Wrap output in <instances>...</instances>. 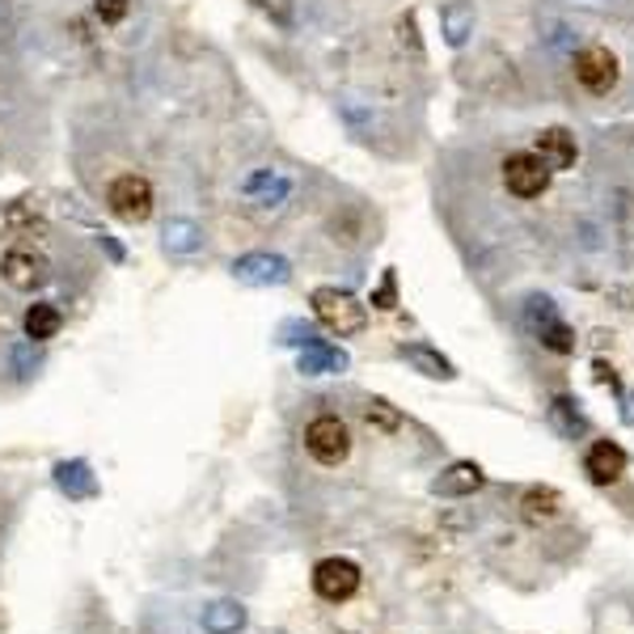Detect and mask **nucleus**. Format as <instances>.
Segmentation results:
<instances>
[{
  "instance_id": "dca6fc26",
  "label": "nucleus",
  "mask_w": 634,
  "mask_h": 634,
  "mask_svg": "<svg viewBox=\"0 0 634 634\" xmlns=\"http://www.w3.org/2000/svg\"><path fill=\"white\" fill-rule=\"evenodd\" d=\"M60 326H64V313L51 305V301H34L22 318V330L30 343H48V339L60 334Z\"/></svg>"
},
{
  "instance_id": "1a4fd4ad",
  "label": "nucleus",
  "mask_w": 634,
  "mask_h": 634,
  "mask_svg": "<svg viewBox=\"0 0 634 634\" xmlns=\"http://www.w3.org/2000/svg\"><path fill=\"white\" fill-rule=\"evenodd\" d=\"M584 470L596 487H610V482H617L626 474V453H622V445H613V440H596V445L588 448Z\"/></svg>"
},
{
  "instance_id": "ddd939ff",
  "label": "nucleus",
  "mask_w": 634,
  "mask_h": 634,
  "mask_svg": "<svg viewBox=\"0 0 634 634\" xmlns=\"http://www.w3.org/2000/svg\"><path fill=\"white\" fill-rule=\"evenodd\" d=\"M487 482V474L478 470L474 461H457V466H448L436 482H432V491L436 495H448V499H461V495H474L478 487Z\"/></svg>"
},
{
  "instance_id": "f03ea898",
  "label": "nucleus",
  "mask_w": 634,
  "mask_h": 634,
  "mask_svg": "<svg viewBox=\"0 0 634 634\" xmlns=\"http://www.w3.org/2000/svg\"><path fill=\"white\" fill-rule=\"evenodd\" d=\"M309 305H313V318H318L330 334H339V339L360 334L364 322H368L364 305L355 301L352 292H343V288H318V292L309 297Z\"/></svg>"
},
{
  "instance_id": "9d476101",
  "label": "nucleus",
  "mask_w": 634,
  "mask_h": 634,
  "mask_svg": "<svg viewBox=\"0 0 634 634\" xmlns=\"http://www.w3.org/2000/svg\"><path fill=\"white\" fill-rule=\"evenodd\" d=\"M233 276L246 283H259V288H267V283H283L288 276H292V267H288V259H280V254H241V259L233 262Z\"/></svg>"
},
{
  "instance_id": "412c9836",
  "label": "nucleus",
  "mask_w": 634,
  "mask_h": 634,
  "mask_svg": "<svg viewBox=\"0 0 634 634\" xmlns=\"http://www.w3.org/2000/svg\"><path fill=\"white\" fill-rule=\"evenodd\" d=\"M402 360H410L423 376H440V381H448V376H453V364H448L440 352H432V347H406V352H402Z\"/></svg>"
},
{
  "instance_id": "423d86ee",
  "label": "nucleus",
  "mask_w": 634,
  "mask_h": 634,
  "mask_svg": "<svg viewBox=\"0 0 634 634\" xmlns=\"http://www.w3.org/2000/svg\"><path fill=\"white\" fill-rule=\"evenodd\" d=\"M550 187V169L538 153H508L503 162V190L517 199H538Z\"/></svg>"
},
{
  "instance_id": "0eeeda50",
  "label": "nucleus",
  "mask_w": 634,
  "mask_h": 634,
  "mask_svg": "<svg viewBox=\"0 0 634 634\" xmlns=\"http://www.w3.org/2000/svg\"><path fill=\"white\" fill-rule=\"evenodd\" d=\"M355 588H360V567L352 559H322V563L313 567V592L330 601V605H343V601H352Z\"/></svg>"
},
{
  "instance_id": "aec40b11",
  "label": "nucleus",
  "mask_w": 634,
  "mask_h": 634,
  "mask_svg": "<svg viewBox=\"0 0 634 634\" xmlns=\"http://www.w3.org/2000/svg\"><path fill=\"white\" fill-rule=\"evenodd\" d=\"M364 423H368L373 432H381V436H394V432H402L398 406H389L385 398H368V406H364Z\"/></svg>"
},
{
  "instance_id": "2eb2a0df",
  "label": "nucleus",
  "mask_w": 634,
  "mask_h": 634,
  "mask_svg": "<svg viewBox=\"0 0 634 634\" xmlns=\"http://www.w3.org/2000/svg\"><path fill=\"white\" fill-rule=\"evenodd\" d=\"M241 190H246L259 208H280L283 199H288V190H292V183H288L283 174H276V169H259V174L246 178V187Z\"/></svg>"
},
{
  "instance_id": "4be33fe9",
  "label": "nucleus",
  "mask_w": 634,
  "mask_h": 634,
  "mask_svg": "<svg viewBox=\"0 0 634 634\" xmlns=\"http://www.w3.org/2000/svg\"><path fill=\"white\" fill-rule=\"evenodd\" d=\"M550 423L563 432L567 440H575V436L584 432V415L575 410V402L571 398H554V406H550Z\"/></svg>"
},
{
  "instance_id": "f8f14e48",
  "label": "nucleus",
  "mask_w": 634,
  "mask_h": 634,
  "mask_svg": "<svg viewBox=\"0 0 634 634\" xmlns=\"http://www.w3.org/2000/svg\"><path fill=\"white\" fill-rule=\"evenodd\" d=\"M0 233L4 237H48V220L34 211V204H25V199H18V204H4L0 208Z\"/></svg>"
},
{
  "instance_id": "39448f33",
  "label": "nucleus",
  "mask_w": 634,
  "mask_h": 634,
  "mask_svg": "<svg viewBox=\"0 0 634 634\" xmlns=\"http://www.w3.org/2000/svg\"><path fill=\"white\" fill-rule=\"evenodd\" d=\"M524 326H529V334L538 339L541 347H550L554 355H571V352H575V330L563 322V313L554 309V301H545V297H533V301L524 305Z\"/></svg>"
},
{
  "instance_id": "9b49d317",
  "label": "nucleus",
  "mask_w": 634,
  "mask_h": 634,
  "mask_svg": "<svg viewBox=\"0 0 634 634\" xmlns=\"http://www.w3.org/2000/svg\"><path fill=\"white\" fill-rule=\"evenodd\" d=\"M538 157L545 162L550 174H559V169H571L575 157H580V148H575V136L567 132V127H545L538 136Z\"/></svg>"
},
{
  "instance_id": "20e7f679",
  "label": "nucleus",
  "mask_w": 634,
  "mask_h": 634,
  "mask_svg": "<svg viewBox=\"0 0 634 634\" xmlns=\"http://www.w3.org/2000/svg\"><path fill=\"white\" fill-rule=\"evenodd\" d=\"M305 448L318 466H343L352 453V427L339 415H318L305 427Z\"/></svg>"
},
{
  "instance_id": "f3484780",
  "label": "nucleus",
  "mask_w": 634,
  "mask_h": 634,
  "mask_svg": "<svg viewBox=\"0 0 634 634\" xmlns=\"http://www.w3.org/2000/svg\"><path fill=\"white\" fill-rule=\"evenodd\" d=\"M440 25H445L448 43L461 48V43L474 34V4H466V0H448L445 9H440Z\"/></svg>"
},
{
  "instance_id": "7ed1b4c3",
  "label": "nucleus",
  "mask_w": 634,
  "mask_h": 634,
  "mask_svg": "<svg viewBox=\"0 0 634 634\" xmlns=\"http://www.w3.org/2000/svg\"><path fill=\"white\" fill-rule=\"evenodd\" d=\"M571 76H575V85L592 97H605L617 90V76H622V64H617V55L610 48H584L575 51V60H571Z\"/></svg>"
},
{
  "instance_id": "4468645a",
  "label": "nucleus",
  "mask_w": 634,
  "mask_h": 634,
  "mask_svg": "<svg viewBox=\"0 0 634 634\" xmlns=\"http://www.w3.org/2000/svg\"><path fill=\"white\" fill-rule=\"evenodd\" d=\"M563 512V495L554 487H529L520 495V517L524 524H550V520Z\"/></svg>"
},
{
  "instance_id": "f257e3e1",
  "label": "nucleus",
  "mask_w": 634,
  "mask_h": 634,
  "mask_svg": "<svg viewBox=\"0 0 634 634\" xmlns=\"http://www.w3.org/2000/svg\"><path fill=\"white\" fill-rule=\"evenodd\" d=\"M153 204H157V190L144 174H118L106 187V208L123 225H144L153 216Z\"/></svg>"
},
{
  "instance_id": "6ab92c4d",
  "label": "nucleus",
  "mask_w": 634,
  "mask_h": 634,
  "mask_svg": "<svg viewBox=\"0 0 634 634\" xmlns=\"http://www.w3.org/2000/svg\"><path fill=\"white\" fill-rule=\"evenodd\" d=\"M347 368V355L334 352V347H322V343H313L305 355H301V373L318 376V373H343Z\"/></svg>"
},
{
  "instance_id": "6e6552de",
  "label": "nucleus",
  "mask_w": 634,
  "mask_h": 634,
  "mask_svg": "<svg viewBox=\"0 0 634 634\" xmlns=\"http://www.w3.org/2000/svg\"><path fill=\"white\" fill-rule=\"evenodd\" d=\"M0 280L9 283V288H18V292H34V288H43L51 280V267L43 254H34L30 246H13V250H4V259H0Z\"/></svg>"
},
{
  "instance_id": "b1692460",
  "label": "nucleus",
  "mask_w": 634,
  "mask_h": 634,
  "mask_svg": "<svg viewBox=\"0 0 634 634\" xmlns=\"http://www.w3.org/2000/svg\"><path fill=\"white\" fill-rule=\"evenodd\" d=\"M398 34H402V43L415 51V55H423V48H419V25H415V18H410V13H406V18L398 22Z\"/></svg>"
},
{
  "instance_id": "a211bd4d",
  "label": "nucleus",
  "mask_w": 634,
  "mask_h": 634,
  "mask_svg": "<svg viewBox=\"0 0 634 634\" xmlns=\"http://www.w3.org/2000/svg\"><path fill=\"white\" fill-rule=\"evenodd\" d=\"M199 225L195 220H165V229H162V241H165V250L169 254H195L199 250Z\"/></svg>"
},
{
  "instance_id": "393cba45",
  "label": "nucleus",
  "mask_w": 634,
  "mask_h": 634,
  "mask_svg": "<svg viewBox=\"0 0 634 634\" xmlns=\"http://www.w3.org/2000/svg\"><path fill=\"white\" fill-rule=\"evenodd\" d=\"M373 301H376V309H394V280L381 283V292H376Z\"/></svg>"
},
{
  "instance_id": "5701e85b",
  "label": "nucleus",
  "mask_w": 634,
  "mask_h": 634,
  "mask_svg": "<svg viewBox=\"0 0 634 634\" xmlns=\"http://www.w3.org/2000/svg\"><path fill=\"white\" fill-rule=\"evenodd\" d=\"M127 9H132V0H94V13L102 18L106 25H118L127 18Z\"/></svg>"
}]
</instances>
